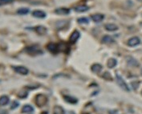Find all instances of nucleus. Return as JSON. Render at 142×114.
<instances>
[{
  "label": "nucleus",
  "mask_w": 142,
  "mask_h": 114,
  "mask_svg": "<svg viewBox=\"0 0 142 114\" xmlns=\"http://www.w3.org/2000/svg\"><path fill=\"white\" fill-rule=\"evenodd\" d=\"M91 18L94 21L95 23H100L101 22L102 20L104 19V15H102V14H94V15H92L91 16Z\"/></svg>",
  "instance_id": "11"
},
{
  "label": "nucleus",
  "mask_w": 142,
  "mask_h": 114,
  "mask_svg": "<svg viewBox=\"0 0 142 114\" xmlns=\"http://www.w3.org/2000/svg\"><path fill=\"white\" fill-rule=\"evenodd\" d=\"M116 64H117L116 60L113 59V58H111V59H109L108 61V67L109 68H113L116 67Z\"/></svg>",
  "instance_id": "23"
},
{
  "label": "nucleus",
  "mask_w": 142,
  "mask_h": 114,
  "mask_svg": "<svg viewBox=\"0 0 142 114\" xmlns=\"http://www.w3.org/2000/svg\"><path fill=\"white\" fill-rule=\"evenodd\" d=\"M32 15H33L34 17L38 18V19H43L47 16L45 12L43 11H40V10L34 11L33 12H32Z\"/></svg>",
  "instance_id": "6"
},
{
  "label": "nucleus",
  "mask_w": 142,
  "mask_h": 114,
  "mask_svg": "<svg viewBox=\"0 0 142 114\" xmlns=\"http://www.w3.org/2000/svg\"><path fill=\"white\" fill-rule=\"evenodd\" d=\"M140 40L138 37H132L128 40V45L129 47H135L138 45V44H140Z\"/></svg>",
  "instance_id": "8"
},
{
  "label": "nucleus",
  "mask_w": 142,
  "mask_h": 114,
  "mask_svg": "<svg viewBox=\"0 0 142 114\" xmlns=\"http://www.w3.org/2000/svg\"><path fill=\"white\" fill-rule=\"evenodd\" d=\"M132 88H134V89H136L137 88L139 87V83L138 82H132Z\"/></svg>",
  "instance_id": "27"
},
{
  "label": "nucleus",
  "mask_w": 142,
  "mask_h": 114,
  "mask_svg": "<svg viewBox=\"0 0 142 114\" xmlns=\"http://www.w3.org/2000/svg\"><path fill=\"white\" fill-rule=\"evenodd\" d=\"M18 105H19V103L17 102V101H14V103L11 104V109H14V108H15L16 107H18Z\"/></svg>",
  "instance_id": "28"
},
{
  "label": "nucleus",
  "mask_w": 142,
  "mask_h": 114,
  "mask_svg": "<svg viewBox=\"0 0 142 114\" xmlns=\"http://www.w3.org/2000/svg\"><path fill=\"white\" fill-rule=\"evenodd\" d=\"M14 2V0H0V6L7 5V4H10Z\"/></svg>",
  "instance_id": "26"
},
{
  "label": "nucleus",
  "mask_w": 142,
  "mask_h": 114,
  "mask_svg": "<svg viewBox=\"0 0 142 114\" xmlns=\"http://www.w3.org/2000/svg\"><path fill=\"white\" fill-rule=\"evenodd\" d=\"M29 12H30L29 8L23 7V8H19V9L17 11V14L20 15H27Z\"/></svg>",
  "instance_id": "16"
},
{
  "label": "nucleus",
  "mask_w": 142,
  "mask_h": 114,
  "mask_svg": "<svg viewBox=\"0 0 142 114\" xmlns=\"http://www.w3.org/2000/svg\"><path fill=\"white\" fill-rule=\"evenodd\" d=\"M63 98L67 101V102L70 103V104H76L77 102V100L76 98H74V97L71 96H64Z\"/></svg>",
  "instance_id": "22"
},
{
  "label": "nucleus",
  "mask_w": 142,
  "mask_h": 114,
  "mask_svg": "<svg viewBox=\"0 0 142 114\" xmlns=\"http://www.w3.org/2000/svg\"><path fill=\"white\" fill-rule=\"evenodd\" d=\"M34 108L32 106H31V105L27 104V105H24V106L22 108V112H25V113H28V112H33Z\"/></svg>",
  "instance_id": "21"
},
{
  "label": "nucleus",
  "mask_w": 142,
  "mask_h": 114,
  "mask_svg": "<svg viewBox=\"0 0 142 114\" xmlns=\"http://www.w3.org/2000/svg\"><path fill=\"white\" fill-rule=\"evenodd\" d=\"M116 80H117V83H118V84L120 86V88L122 89H124V91L128 92L129 91V88L128 86V84L125 83V81L122 78H121V76H119L118 74H116Z\"/></svg>",
  "instance_id": "3"
},
{
  "label": "nucleus",
  "mask_w": 142,
  "mask_h": 114,
  "mask_svg": "<svg viewBox=\"0 0 142 114\" xmlns=\"http://www.w3.org/2000/svg\"><path fill=\"white\" fill-rule=\"evenodd\" d=\"M104 27H105V29L108 31H114L118 30V27L113 23H108L105 25Z\"/></svg>",
  "instance_id": "14"
},
{
  "label": "nucleus",
  "mask_w": 142,
  "mask_h": 114,
  "mask_svg": "<svg viewBox=\"0 0 142 114\" xmlns=\"http://www.w3.org/2000/svg\"><path fill=\"white\" fill-rule=\"evenodd\" d=\"M80 36V33L79 31H74L70 36V42L72 43H75Z\"/></svg>",
  "instance_id": "7"
},
{
  "label": "nucleus",
  "mask_w": 142,
  "mask_h": 114,
  "mask_svg": "<svg viewBox=\"0 0 142 114\" xmlns=\"http://www.w3.org/2000/svg\"><path fill=\"white\" fill-rule=\"evenodd\" d=\"M103 78L107 80H112V76L109 72H105L103 74Z\"/></svg>",
  "instance_id": "25"
},
{
  "label": "nucleus",
  "mask_w": 142,
  "mask_h": 114,
  "mask_svg": "<svg viewBox=\"0 0 142 114\" xmlns=\"http://www.w3.org/2000/svg\"><path fill=\"white\" fill-rule=\"evenodd\" d=\"M126 60H127V63L128 64V65H130V66H133V67L139 66V63L137 62L134 58H132V57H127Z\"/></svg>",
  "instance_id": "12"
},
{
  "label": "nucleus",
  "mask_w": 142,
  "mask_h": 114,
  "mask_svg": "<svg viewBox=\"0 0 142 114\" xmlns=\"http://www.w3.org/2000/svg\"><path fill=\"white\" fill-rule=\"evenodd\" d=\"M35 101L39 107H43L47 102V97L43 94H39L35 96Z\"/></svg>",
  "instance_id": "2"
},
{
  "label": "nucleus",
  "mask_w": 142,
  "mask_h": 114,
  "mask_svg": "<svg viewBox=\"0 0 142 114\" xmlns=\"http://www.w3.org/2000/svg\"><path fill=\"white\" fill-rule=\"evenodd\" d=\"M141 74H142V69H141Z\"/></svg>",
  "instance_id": "29"
},
{
  "label": "nucleus",
  "mask_w": 142,
  "mask_h": 114,
  "mask_svg": "<svg viewBox=\"0 0 142 114\" xmlns=\"http://www.w3.org/2000/svg\"><path fill=\"white\" fill-rule=\"evenodd\" d=\"M55 13L59 15H67L70 14V9L65 7H59L55 10Z\"/></svg>",
  "instance_id": "4"
},
{
  "label": "nucleus",
  "mask_w": 142,
  "mask_h": 114,
  "mask_svg": "<svg viewBox=\"0 0 142 114\" xmlns=\"http://www.w3.org/2000/svg\"><path fill=\"white\" fill-rule=\"evenodd\" d=\"M75 11L76 12H85L89 10V7L87 5H80L74 8Z\"/></svg>",
  "instance_id": "13"
},
{
  "label": "nucleus",
  "mask_w": 142,
  "mask_h": 114,
  "mask_svg": "<svg viewBox=\"0 0 142 114\" xmlns=\"http://www.w3.org/2000/svg\"><path fill=\"white\" fill-rule=\"evenodd\" d=\"M14 70L16 72L19 73V74L21 75H27L28 73V69L25 67L23 66H17V67H13Z\"/></svg>",
  "instance_id": "5"
},
{
  "label": "nucleus",
  "mask_w": 142,
  "mask_h": 114,
  "mask_svg": "<svg viewBox=\"0 0 142 114\" xmlns=\"http://www.w3.org/2000/svg\"><path fill=\"white\" fill-rule=\"evenodd\" d=\"M102 70V66L100 64H95L92 66V71L95 73H99Z\"/></svg>",
  "instance_id": "15"
},
{
  "label": "nucleus",
  "mask_w": 142,
  "mask_h": 114,
  "mask_svg": "<svg viewBox=\"0 0 142 114\" xmlns=\"http://www.w3.org/2000/svg\"><path fill=\"white\" fill-rule=\"evenodd\" d=\"M34 30L37 32V33L40 35H45L47 33V29L45 27H43V26H41V25H39V26H37V27H35L34 28Z\"/></svg>",
  "instance_id": "9"
},
{
  "label": "nucleus",
  "mask_w": 142,
  "mask_h": 114,
  "mask_svg": "<svg viewBox=\"0 0 142 114\" xmlns=\"http://www.w3.org/2000/svg\"><path fill=\"white\" fill-rule=\"evenodd\" d=\"M9 97L7 96H3L0 97V105L1 106H4V105H7L9 103Z\"/></svg>",
  "instance_id": "17"
},
{
  "label": "nucleus",
  "mask_w": 142,
  "mask_h": 114,
  "mask_svg": "<svg viewBox=\"0 0 142 114\" xmlns=\"http://www.w3.org/2000/svg\"><path fill=\"white\" fill-rule=\"evenodd\" d=\"M47 50L51 51V52H53V53H57L59 51V47H58V45L55 43H48L47 46Z\"/></svg>",
  "instance_id": "10"
},
{
  "label": "nucleus",
  "mask_w": 142,
  "mask_h": 114,
  "mask_svg": "<svg viewBox=\"0 0 142 114\" xmlns=\"http://www.w3.org/2000/svg\"><path fill=\"white\" fill-rule=\"evenodd\" d=\"M53 114H65L63 108L60 106H55L53 109Z\"/></svg>",
  "instance_id": "20"
},
{
  "label": "nucleus",
  "mask_w": 142,
  "mask_h": 114,
  "mask_svg": "<svg viewBox=\"0 0 142 114\" xmlns=\"http://www.w3.org/2000/svg\"><path fill=\"white\" fill-rule=\"evenodd\" d=\"M66 24H68L67 21H64V20H62V21H59L55 23V27L57 29H62V28H64L66 26Z\"/></svg>",
  "instance_id": "18"
},
{
  "label": "nucleus",
  "mask_w": 142,
  "mask_h": 114,
  "mask_svg": "<svg viewBox=\"0 0 142 114\" xmlns=\"http://www.w3.org/2000/svg\"><path fill=\"white\" fill-rule=\"evenodd\" d=\"M26 51L27 52L28 54H30L31 55H36L39 54H42L43 52L40 49V47L37 44H34V45H31L27 47Z\"/></svg>",
  "instance_id": "1"
},
{
  "label": "nucleus",
  "mask_w": 142,
  "mask_h": 114,
  "mask_svg": "<svg viewBox=\"0 0 142 114\" xmlns=\"http://www.w3.org/2000/svg\"><path fill=\"white\" fill-rule=\"evenodd\" d=\"M77 22L80 24H88L89 23V19L86 17H83V18H80L77 20Z\"/></svg>",
  "instance_id": "24"
},
{
  "label": "nucleus",
  "mask_w": 142,
  "mask_h": 114,
  "mask_svg": "<svg viewBox=\"0 0 142 114\" xmlns=\"http://www.w3.org/2000/svg\"><path fill=\"white\" fill-rule=\"evenodd\" d=\"M102 41L104 43H112L114 42V39H113L112 36L110 35H104L103 39H102Z\"/></svg>",
  "instance_id": "19"
}]
</instances>
